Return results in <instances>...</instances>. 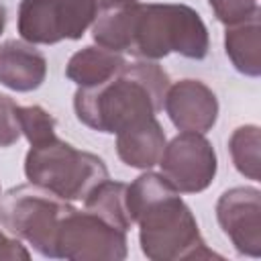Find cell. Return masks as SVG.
<instances>
[{
    "label": "cell",
    "mask_w": 261,
    "mask_h": 261,
    "mask_svg": "<svg viewBox=\"0 0 261 261\" xmlns=\"http://www.w3.org/2000/svg\"><path fill=\"white\" fill-rule=\"evenodd\" d=\"M126 184L104 179L100 181L86 198H84V210L94 212L96 216L104 218L106 222L114 224L120 230H128L135 222L126 208Z\"/></svg>",
    "instance_id": "obj_15"
},
{
    "label": "cell",
    "mask_w": 261,
    "mask_h": 261,
    "mask_svg": "<svg viewBox=\"0 0 261 261\" xmlns=\"http://www.w3.org/2000/svg\"><path fill=\"white\" fill-rule=\"evenodd\" d=\"M94 41L114 53L157 61L169 53L204 59L210 49L202 16L186 4H141L102 10L92 24Z\"/></svg>",
    "instance_id": "obj_1"
},
{
    "label": "cell",
    "mask_w": 261,
    "mask_h": 261,
    "mask_svg": "<svg viewBox=\"0 0 261 261\" xmlns=\"http://www.w3.org/2000/svg\"><path fill=\"white\" fill-rule=\"evenodd\" d=\"M18 259L29 261L31 259L29 249L20 243V239L0 230V261H18Z\"/></svg>",
    "instance_id": "obj_20"
},
{
    "label": "cell",
    "mask_w": 261,
    "mask_h": 261,
    "mask_svg": "<svg viewBox=\"0 0 261 261\" xmlns=\"http://www.w3.org/2000/svg\"><path fill=\"white\" fill-rule=\"evenodd\" d=\"M165 149V133L155 116L139 120L116 133V153L122 163L137 169H151Z\"/></svg>",
    "instance_id": "obj_12"
},
{
    "label": "cell",
    "mask_w": 261,
    "mask_h": 261,
    "mask_svg": "<svg viewBox=\"0 0 261 261\" xmlns=\"http://www.w3.org/2000/svg\"><path fill=\"white\" fill-rule=\"evenodd\" d=\"M259 147H261V137H259V126L255 124L239 126L228 139V151L237 171L253 181H259L261 177Z\"/></svg>",
    "instance_id": "obj_16"
},
{
    "label": "cell",
    "mask_w": 261,
    "mask_h": 261,
    "mask_svg": "<svg viewBox=\"0 0 261 261\" xmlns=\"http://www.w3.org/2000/svg\"><path fill=\"white\" fill-rule=\"evenodd\" d=\"M24 175L31 184L71 202L84 200L100 181L108 179V169L98 155L53 137L31 145L24 157Z\"/></svg>",
    "instance_id": "obj_4"
},
{
    "label": "cell",
    "mask_w": 261,
    "mask_h": 261,
    "mask_svg": "<svg viewBox=\"0 0 261 261\" xmlns=\"http://www.w3.org/2000/svg\"><path fill=\"white\" fill-rule=\"evenodd\" d=\"M169 75L157 61L124 63L108 82L94 88H77L73 110L92 130L116 135L122 128L155 116L163 108Z\"/></svg>",
    "instance_id": "obj_3"
},
{
    "label": "cell",
    "mask_w": 261,
    "mask_h": 261,
    "mask_svg": "<svg viewBox=\"0 0 261 261\" xmlns=\"http://www.w3.org/2000/svg\"><path fill=\"white\" fill-rule=\"evenodd\" d=\"M98 2V8L102 10H110V8H122V6H130L139 0H96Z\"/></svg>",
    "instance_id": "obj_21"
},
{
    "label": "cell",
    "mask_w": 261,
    "mask_h": 261,
    "mask_svg": "<svg viewBox=\"0 0 261 261\" xmlns=\"http://www.w3.org/2000/svg\"><path fill=\"white\" fill-rule=\"evenodd\" d=\"M4 24H6V10H4V6L0 4V35H2V31H4Z\"/></svg>",
    "instance_id": "obj_22"
},
{
    "label": "cell",
    "mask_w": 261,
    "mask_h": 261,
    "mask_svg": "<svg viewBox=\"0 0 261 261\" xmlns=\"http://www.w3.org/2000/svg\"><path fill=\"white\" fill-rule=\"evenodd\" d=\"M208 2H210L214 16L226 27L245 22L261 14L257 0H208Z\"/></svg>",
    "instance_id": "obj_18"
},
{
    "label": "cell",
    "mask_w": 261,
    "mask_h": 261,
    "mask_svg": "<svg viewBox=\"0 0 261 261\" xmlns=\"http://www.w3.org/2000/svg\"><path fill=\"white\" fill-rule=\"evenodd\" d=\"M126 208L139 224L141 251L153 261L222 259L206 247L198 222L163 173H141L126 188Z\"/></svg>",
    "instance_id": "obj_2"
},
{
    "label": "cell",
    "mask_w": 261,
    "mask_h": 261,
    "mask_svg": "<svg viewBox=\"0 0 261 261\" xmlns=\"http://www.w3.org/2000/svg\"><path fill=\"white\" fill-rule=\"evenodd\" d=\"M18 122L20 130L31 145L45 143L55 135V118L43 106H18Z\"/></svg>",
    "instance_id": "obj_17"
},
{
    "label": "cell",
    "mask_w": 261,
    "mask_h": 261,
    "mask_svg": "<svg viewBox=\"0 0 261 261\" xmlns=\"http://www.w3.org/2000/svg\"><path fill=\"white\" fill-rule=\"evenodd\" d=\"M224 51L230 63L234 65L237 71L249 75V77H259L261 75V24H259V14L226 27L224 33Z\"/></svg>",
    "instance_id": "obj_14"
},
{
    "label": "cell",
    "mask_w": 261,
    "mask_h": 261,
    "mask_svg": "<svg viewBox=\"0 0 261 261\" xmlns=\"http://www.w3.org/2000/svg\"><path fill=\"white\" fill-rule=\"evenodd\" d=\"M98 16L96 0H20L18 33L33 45L77 41Z\"/></svg>",
    "instance_id": "obj_6"
},
{
    "label": "cell",
    "mask_w": 261,
    "mask_h": 261,
    "mask_svg": "<svg viewBox=\"0 0 261 261\" xmlns=\"http://www.w3.org/2000/svg\"><path fill=\"white\" fill-rule=\"evenodd\" d=\"M126 230L116 228L88 210L71 208L57 230L55 259L122 261L128 253Z\"/></svg>",
    "instance_id": "obj_7"
},
{
    "label": "cell",
    "mask_w": 261,
    "mask_h": 261,
    "mask_svg": "<svg viewBox=\"0 0 261 261\" xmlns=\"http://www.w3.org/2000/svg\"><path fill=\"white\" fill-rule=\"evenodd\" d=\"M216 220L234 249L247 257H261V192L239 186L216 202Z\"/></svg>",
    "instance_id": "obj_9"
},
{
    "label": "cell",
    "mask_w": 261,
    "mask_h": 261,
    "mask_svg": "<svg viewBox=\"0 0 261 261\" xmlns=\"http://www.w3.org/2000/svg\"><path fill=\"white\" fill-rule=\"evenodd\" d=\"M71 208L69 200L29 181L10 188L0 198V224L8 234L27 241L43 257L55 259L57 230Z\"/></svg>",
    "instance_id": "obj_5"
},
{
    "label": "cell",
    "mask_w": 261,
    "mask_h": 261,
    "mask_svg": "<svg viewBox=\"0 0 261 261\" xmlns=\"http://www.w3.org/2000/svg\"><path fill=\"white\" fill-rule=\"evenodd\" d=\"M163 108L177 130L208 133L218 118L216 94L200 80H179L169 84Z\"/></svg>",
    "instance_id": "obj_10"
},
{
    "label": "cell",
    "mask_w": 261,
    "mask_h": 261,
    "mask_svg": "<svg viewBox=\"0 0 261 261\" xmlns=\"http://www.w3.org/2000/svg\"><path fill=\"white\" fill-rule=\"evenodd\" d=\"M47 77L45 55L27 41L10 39L0 45V84L14 92H33Z\"/></svg>",
    "instance_id": "obj_11"
},
{
    "label": "cell",
    "mask_w": 261,
    "mask_h": 261,
    "mask_svg": "<svg viewBox=\"0 0 261 261\" xmlns=\"http://www.w3.org/2000/svg\"><path fill=\"white\" fill-rule=\"evenodd\" d=\"M124 63L126 59L120 53H114L100 45H88L69 57L65 75L67 80L77 84V88H94L114 77L124 67Z\"/></svg>",
    "instance_id": "obj_13"
},
{
    "label": "cell",
    "mask_w": 261,
    "mask_h": 261,
    "mask_svg": "<svg viewBox=\"0 0 261 261\" xmlns=\"http://www.w3.org/2000/svg\"><path fill=\"white\" fill-rule=\"evenodd\" d=\"M20 122H18V104L0 94V147H10L20 139Z\"/></svg>",
    "instance_id": "obj_19"
},
{
    "label": "cell",
    "mask_w": 261,
    "mask_h": 261,
    "mask_svg": "<svg viewBox=\"0 0 261 261\" xmlns=\"http://www.w3.org/2000/svg\"><path fill=\"white\" fill-rule=\"evenodd\" d=\"M163 177L179 194H198L204 192L218 169L216 151L212 143L202 133L181 130L169 143L159 159Z\"/></svg>",
    "instance_id": "obj_8"
}]
</instances>
